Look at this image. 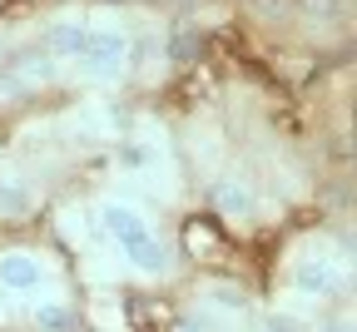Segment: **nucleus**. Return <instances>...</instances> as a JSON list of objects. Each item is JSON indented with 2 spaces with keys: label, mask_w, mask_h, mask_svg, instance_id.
Masks as SVG:
<instances>
[{
  "label": "nucleus",
  "mask_w": 357,
  "mask_h": 332,
  "mask_svg": "<svg viewBox=\"0 0 357 332\" xmlns=\"http://www.w3.org/2000/svg\"><path fill=\"white\" fill-rule=\"evenodd\" d=\"M124 55H129V40H124L114 25H105V30H89V35H84L79 65H84L89 80H114V75L124 70Z\"/></svg>",
  "instance_id": "nucleus-1"
},
{
  "label": "nucleus",
  "mask_w": 357,
  "mask_h": 332,
  "mask_svg": "<svg viewBox=\"0 0 357 332\" xmlns=\"http://www.w3.org/2000/svg\"><path fill=\"white\" fill-rule=\"evenodd\" d=\"M184 253L194 263H223V258H229V239L218 233L213 218H189L184 223Z\"/></svg>",
  "instance_id": "nucleus-2"
},
{
  "label": "nucleus",
  "mask_w": 357,
  "mask_h": 332,
  "mask_svg": "<svg viewBox=\"0 0 357 332\" xmlns=\"http://www.w3.org/2000/svg\"><path fill=\"white\" fill-rule=\"evenodd\" d=\"M293 288L307 293V298H328V293L337 288V263L323 258V253H303V258L293 263Z\"/></svg>",
  "instance_id": "nucleus-3"
},
{
  "label": "nucleus",
  "mask_w": 357,
  "mask_h": 332,
  "mask_svg": "<svg viewBox=\"0 0 357 332\" xmlns=\"http://www.w3.org/2000/svg\"><path fill=\"white\" fill-rule=\"evenodd\" d=\"M124 317H129V327H134V332H169L178 312H174V303H164V298L134 293V298L124 303Z\"/></svg>",
  "instance_id": "nucleus-4"
},
{
  "label": "nucleus",
  "mask_w": 357,
  "mask_h": 332,
  "mask_svg": "<svg viewBox=\"0 0 357 332\" xmlns=\"http://www.w3.org/2000/svg\"><path fill=\"white\" fill-rule=\"evenodd\" d=\"M45 282V268L35 253H6L0 258V288L6 293H35Z\"/></svg>",
  "instance_id": "nucleus-5"
},
{
  "label": "nucleus",
  "mask_w": 357,
  "mask_h": 332,
  "mask_svg": "<svg viewBox=\"0 0 357 332\" xmlns=\"http://www.w3.org/2000/svg\"><path fill=\"white\" fill-rule=\"evenodd\" d=\"M100 213H105V228H109L114 239H119V248H129V243H144V239H154V233H149V223H144L139 213H134V209H124V204H105Z\"/></svg>",
  "instance_id": "nucleus-6"
},
{
  "label": "nucleus",
  "mask_w": 357,
  "mask_h": 332,
  "mask_svg": "<svg viewBox=\"0 0 357 332\" xmlns=\"http://www.w3.org/2000/svg\"><path fill=\"white\" fill-rule=\"evenodd\" d=\"M213 209H218V213H229V218H253L258 199L248 194L238 179H218V183H213Z\"/></svg>",
  "instance_id": "nucleus-7"
},
{
  "label": "nucleus",
  "mask_w": 357,
  "mask_h": 332,
  "mask_svg": "<svg viewBox=\"0 0 357 332\" xmlns=\"http://www.w3.org/2000/svg\"><path fill=\"white\" fill-rule=\"evenodd\" d=\"M35 209V188L10 179V174H0V218H25Z\"/></svg>",
  "instance_id": "nucleus-8"
},
{
  "label": "nucleus",
  "mask_w": 357,
  "mask_h": 332,
  "mask_svg": "<svg viewBox=\"0 0 357 332\" xmlns=\"http://www.w3.org/2000/svg\"><path fill=\"white\" fill-rule=\"evenodd\" d=\"M84 25H55L50 30V60H79V50H84Z\"/></svg>",
  "instance_id": "nucleus-9"
},
{
  "label": "nucleus",
  "mask_w": 357,
  "mask_h": 332,
  "mask_svg": "<svg viewBox=\"0 0 357 332\" xmlns=\"http://www.w3.org/2000/svg\"><path fill=\"white\" fill-rule=\"evenodd\" d=\"M124 258H129L134 268H139V273H164V268H169V258H164V248H159L154 239L129 243V248H124Z\"/></svg>",
  "instance_id": "nucleus-10"
},
{
  "label": "nucleus",
  "mask_w": 357,
  "mask_h": 332,
  "mask_svg": "<svg viewBox=\"0 0 357 332\" xmlns=\"http://www.w3.org/2000/svg\"><path fill=\"white\" fill-rule=\"evenodd\" d=\"M15 75H20V80H50V75H55V60L40 55V50H30V55L15 60Z\"/></svg>",
  "instance_id": "nucleus-11"
},
{
  "label": "nucleus",
  "mask_w": 357,
  "mask_h": 332,
  "mask_svg": "<svg viewBox=\"0 0 357 332\" xmlns=\"http://www.w3.org/2000/svg\"><path fill=\"white\" fill-rule=\"evenodd\" d=\"M40 332H75V312L70 308H60V303H50V308H40Z\"/></svg>",
  "instance_id": "nucleus-12"
},
{
  "label": "nucleus",
  "mask_w": 357,
  "mask_h": 332,
  "mask_svg": "<svg viewBox=\"0 0 357 332\" xmlns=\"http://www.w3.org/2000/svg\"><path fill=\"white\" fill-rule=\"evenodd\" d=\"M169 60H184V65L199 60V35L194 30H174L169 35Z\"/></svg>",
  "instance_id": "nucleus-13"
},
{
  "label": "nucleus",
  "mask_w": 357,
  "mask_h": 332,
  "mask_svg": "<svg viewBox=\"0 0 357 332\" xmlns=\"http://www.w3.org/2000/svg\"><path fill=\"white\" fill-rule=\"evenodd\" d=\"M208 298H213V303H223V308H234V312H243V308H248V298H243L238 288H213Z\"/></svg>",
  "instance_id": "nucleus-14"
},
{
  "label": "nucleus",
  "mask_w": 357,
  "mask_h": 332,
  "mask_svg": "<svg viewBox=\"0 0 357 332\" xmlns=\"http://www.w3.org/2000/svg\"><path fill=\"white\" fill-rule=\"evenodd\" d=\"M307 10L318 15V20H333V10H337V0H307Z\"/></svg>",
  "instance_id": "nucleus-15"
},
{
  "label": "nucleus",
  "mask_w": 357,
  "mask_h": 332,
  "mask_svg": "<svg viewBox=\"0 0 357 332\" xmlns=\"http://www.w3.org/2000/svg\"><path fill=\"white\" fill-rule=\"evenodd\" d=\"M124 164H149V149H144V144H129V149H124Z\"/></svg>",
  "instance_id": "nucleus-16"
},
{
  "label": "nucleus",
  "mask_w": 357,
  "mask_h": 332,
  "mask_svg": "<svg viewBox=\"0 0 357 332\" xmlns=\"http://www.w3.org/2000/svg\"><path fill=\"white\" fill-rule=\"evenodd\" d=\"M323 332H352V327H347V322H328Z\"/></svg>",
  "instance_id": "nucleus-17"
},
{
  "label": "nucleus",
  "mask_w": 357,
  "mask_h": 332,
  "mask_svg": "<svg viewBox=\"0 0 357 332\" xmlns=\"http://www.w3.org/2000/svg\"><path fill=\"white\" fill-rule=\"evenodd\" d=\"M6 6H10V0H0V10H6Z\"/></svg>",
  "instance_id": "nucleus-18"
}]
</instances>
